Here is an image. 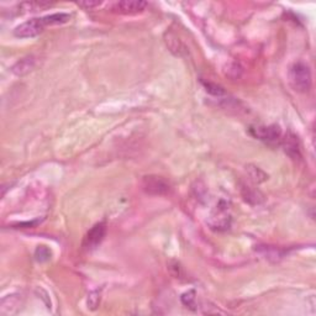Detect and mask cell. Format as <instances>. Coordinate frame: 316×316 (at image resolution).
Listing matches in <instances>:
<instances>
[{
    "label": "cell",
    "mask_w": 316,
    "mask_h": 316,
    "mask_svg": "<svg viewBox=\"0 0 316 316\" xmlns=\"http://www.w3.org/2000/svg\"><path fill=\"white\" fill-rule=\"evenodd\" d=\"M69 19H71V15L66 12H56V14L46 15L42 17H33L15 27L14 35L19 38L35 37L40 35L45 27L64 24Z\"/></svg>",
    "instance_id": "6da1fadb"
},
{
    "label": "cell",
    "mask_w": 316,
    "mask_h": 316,
    "mask_svg": "<svg viewBox=\"0 0 316 316\" xmlns=\"http://www.w3.org/2000/svg\"><path fill=\"white\" fill-rule=\"evenodd\" d=\"M290 84L297 92L307 93L312 87V72L304 62H295L289 69Z\"/></svg>",
    "instance_id": "7a4b0ae2"
},
{
    "label": "cell",
    "mask_w": 316,
    "mask_h": 316,
    "mask_svg": "<svg viewBox=\"0 0 316 316\" xmlns=\"http://www.w3.org/2000/svg\"><path fill=\"white\" fill-rule=\"evenodd\" d=\"M142 189L150 195H165L170 191V184L159 175H145L141 182Z\"/></svg>",
    "instance_id": "3957f363"
},
{
    "label": "cell",
    "mask_w": 316,
    "mask_h": 316,
    "mask_svg": "<svg viewBox=\"0 0 316 316\" xmlns=\"http://www.w3.org/2000/svg\"><path fill=\"white\" fill-rule=\"evenodd\" d=\"M250 132L252 136L266 142V144L276 145L282 142V130L277 125L255 126V128L250 129Z\"/></svg>",
    "instance_id": "277c9868"
},
{
    "label": "cell",
    "mask_w": 316,
    "mask_h": 316,
    "mask_svg": "<svg viewBox=\"0 0 316 316\" xmlns=\"http://www.w3.org/2000/svg\"><path fill=\"white\" fill-rule=\"evenodd\" d=\"M106 235V225L104 222L94 225L92 229L85 235L84 241H83V247L88 251H93L103 242Z\"/></svg>",
    "instance_id": "5b68a950"
},
{
    "label": "cell",
    "mask_w": 316,
    "mask_h": 316,
    "mask_svg": "<svg viewBox=\"0 0 316 316\" xmlns=\"http://www.w3.org/2000/svg\"><path fill=\"white\" fill-rule=\"evenodd\" d=\"M147 2L141 1V0H124V1L115 2L111 5L110 9L114 12H119V14H137L146 9Z\"/></svg>",
    "instance_id": "8992f818"
},
{
    "label": "cell",
    "mask_w": 316,
    "mask_h": 316,
    "mask_svg": "<svg viewBox=\"0 0 316 316\" xmlns=\"http://www.w3.org/2000/svg\"><path fill=\"white\" fill-rule=\"evenodd\" d=\"M284 150L287 154L293 158H300V145L298 137L293 134H288L284 139H282Z\"/></svg>",
    "instance_id": "52a82bcc"
},
{
    "label": "cell",
    "mask_w": 316,
    "mask_h": 316,
    "mask_svg": "<svg viewBox=\"0 0 316 316\" xmlns=\"http://www.w3.org/2000/svg\"><path fill=\"white\" fill-rule=\"evenodd\" d=\"M33 67H35V58H33V56H28L26 58L20 59V61L12 67V72H14L15 74H17V76H22V74L30 72Z\"/></svg>",
    "instance_id": "ba28073f"
},
{
    "label": "cell",
    "mask_w": 316,
    "mask_h": 316,
    "mask_svg": "<svg viewBox=\"0 0 316 316\" xmlns=\"http://www.w3.org/2000/svg\"><path fill=\"white\" fill-rule=\"evenodd\" d=\"M247 170L250 172V177L252 178V179L255 180V182L260 183V182H263V180L267 179L266 173H264L263 170H261L258 167H252V168H251L250 165H248Z\"/></svg>",
    "instance_id": "9c48e42d"
},
{
    "label": "cell",
    "mask_w": 316,
    "mask_h": 316,
    "mask_svg": "<svg viewBox=\"0 0 316 316\" xmlns=\"http://www.w3.org/2000/svg\"><path fill=\"white\" fill-rule=\"evenodd\" d=\"M100 304V292L94 290L88 295V308L90 310H95Z\"/></svg>",
    "instance_id": "30bf717a"
},
{
    "label": "cell",
    "mask_w": 316,
    "mask_h": 316,
    "mask_svg": "<svg viewBox=\"0 0 316 316\" xmlns=\"http://www.w3.org/2000/svg\"><path fill=\"white\" fill-rule=\"evenodd\" d=\"M203 84H204V87L206 88V92L210 93V94H212V95H217V97H220V95L225 94L224 88L220 87V85L214 84V83H210V82H208V83L204 82Z\"/></svg>",
    "instance_id": "8fae6325"
},
{
    "label": "cell",
    "mask_w": 316,
    "mask_h": 316,
    "mask_svg": "<svg viewBox=\"0 0 316 316\" xmlns=\"http://www.w3.org/2000/svg\"><path fill=\"white\" fill-rule=\"evenodd\" d=\"M50 256H51L50 251H48L46 247H43V246H41V247H38L37 250H36V258H37V261H40V262H45V261H47L48 258H50Z\"/></svg>",
    "instance_id": "7c38bea8"
},
{
    "label": "cell",
    "mask_w": 316,
    "mask_h": 316,
    "mask_svg": "<svg viewBox=\"0 0 316 316\" xmlns=\"http://www.w3.org/2000/svg\"><path fill=\"white\" fill-rule=\"evenodd\" d=\"M182 302L184 303V305H186V307L193 308L194 303H195V292H194V290H190V292L183 294Z\"/></svg>",
    "instance_id": "4fadbf2b"
},
{
    "label": "cell",
    "mask_w": 316,
    "mask_h": 316,
    "mask_svg": "<svg viewBox=\"0 0 316 316\" xmlns=\"http://www.w3.org/2000/svg\"><path fill=\"white\" fill-rule=\"evenodd\" d=\"M79 6L85 7V9H94V7L100 6L102 1H80L78 2Z\"/></svg>",
    "instance_id": "5bb4252c"
}]
</instances>
